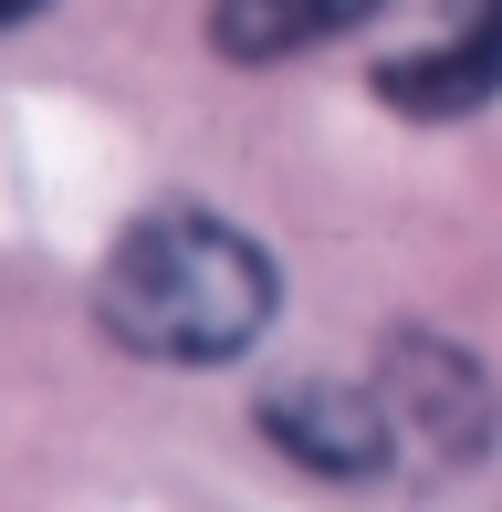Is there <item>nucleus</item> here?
<instances>
[{
  "label": "nucleus",
  "mask_w": 502,
  "mask_h": 512,
  "mask_svg": "<svg viewBox=\"0 0 502 512\" xmlns=\"http://www.w3.org/2000/svg\"><path fill=\"white\" fill-rule=\"evenodd\" d=\"M283 272L220 209H147L95 272V324L147 366H231L272 335Z\"/></svg>",
  "instance_id": "1"
},
{
  "label": "nucleus",
  "mask_w": 502,
  "mask_h": 512,
  "mask_svg": "<svg viewBox=\"0 0 502 512\" xmlns=\"http://www.w3.org/2000/svg\"><path fill=\"white\" fill-rule=\"evenodd\" d=\"M377 408H387V439H398L408 471H471V460L492 450V429H502L492 377L450 335H398V345H387Z\"/></svg>",
  "instance_id": "2"
},
{
  "label": "nucleus",
  "mask_w": 502,
  "mask_h": 512,
  "mask_svg": "<svg viewBox=\"0 0 502 512\" xmlns=\"http://www.w3.org/2000/svg\"><path fill=\"white\" fill-rule=\"evenodd\" d=\"M377 95L398 115H419V126H450V115L502 105V0H450L440 32L377 74Z\"/></svg>",
  "instance_id": "3"
},
{
  "label": "nucleus",
  "mask_w": 502,
  "mask_h": 512,
  "mask_svg": "<svg viewBox=\"0 0 502 512\" xmlns=\"http://www.w3.org/2000/svg\"><path fill=\"white\" fill-rule=\"evenodd\" d=\"M262 439L314 481H377L398 471V439H387L377 387H272L262 398Z\"/></svg>",
  "instance_id": "4"
},
{
  "label": "nucleus",
  "mask_w": 502,
  "mask_h": 512,
  "mask_svg": "<svg viewBox=\"0 0 502 512\" xmlns=\"http://www.w3.org/2000/svg\"><path fill=\"white\" fill-rule=\"evenodd\" d=\"M387 0H210V53L220 63H293L314 42L367 32Z\"/></svg>",
  "instance_id": "5"
},
{
  "label": "nucleus",
  "mask_w": 502,
  "mask_h": 512,
  "mask_svg": "<svg viewBox=\"0 0 502 512\" xmlns=\"http://www.w3.org/2000/svg\"><path fill=\"white\" fill-rule=\"evenodd\" d=\"M53 0H0V32H21V21H42Z\"/></svg>",
  "instance_id": "6"
}]
</instances>
